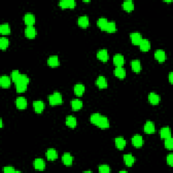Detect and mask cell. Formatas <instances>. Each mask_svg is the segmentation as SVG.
Instances as JSON below:
<instances>
[{"mask_svg":"<svg viewBox=\"0 0 173 173\" xmlns=\"http://www.w3.org/2000/svg\"><path fill=\"white\" fill-rule=\"evenodd\" d=\"M29 78L26 74H21L19 79L17 81L16 83H15L17 92L22 93L24 91H25L27 88V85L29 83Z\"/></svg>","mask_w":173,"mask_h":173,"instance_id":"cell-1","label":"cell"},{"mask_svg":"<svg viewBox=\"0 0 173 173\" xmlns=\"http://www.w3.org/2000/svg\"><path fill=\"white\" fill-rule=\"evenodd\" d=\"M48 100L51 106H57V105L62 104L63 101L62 94L56 91L48 97Z\"/></svg>","mask_w":173,"mask_h":173,"instance_id":"cell-2","label":"cell"},{"mask_svg":"<svg viewBox=\"0 0 173 173\" xmlns=\"http://www.w3.org/2000/svg\"><path fill=\"white\" fill-rule=\"evenodd\" d=\"M95 125L101 128H107L110 127V122L107 117L100 114Z\"/></svg>","mask_w":173,"mask_h":173,"instance_id":"cell-3","label":"cell"},{"mask_svg":"<svg viewBox=\"0 0 173 173\" xmlns=\"http://www.w3.org/2000/svg\"><path fill=\"white\" fill-rule=\"evenodd\" d=\"M33 105L34 110H35V112L37 113V114L41 113L45 108V103H44L43 101H41V100L35 101L33 102Z\"/></svg>","mask_w":173,"mask_h":173,"instance_id":"cell-4","label":"cell"},{"mask_svg":"<svg viewBox=\"0 0 173 173\" xmlns=\"http://www.w3.org/2000/svg\"><path fill=\"white\" fill-rule=\"evenodd\" d=\"M24 21L27 26H33L35 23V17L31 13H27L24 16Z\"/></svg>","mask_w":173,"mask_h":173,"instance_id":"cell-5","label":"cell"},{"mask_svg":"<svg viewBox=\"0 0 173 173\" xmlns=\"http://www.w3.org/2000/svg\"><path fill=\"white\" fill-rule=\"evenodd\" d=\"M97 57L100 61L103 62H106L109 58V55L107 49H101L98 51L97 53Z\"/></svg>","mask_w":173,"mask_h":173,"instance_id":"cell-6","label":"cell"},{"mask_svg":"<svg viewBox=\"0 0 173 173\" xmlns=\"http://www.w3.org/2000/svg\"><path fill=\"white\" fill-rule=\"evenodd\" d=\"M59 6L62 8H74L76 6V2L74 0H63L59 2Z\"/></svg>","mask_w":173,"mask_h":173,"instance_id":"cell-7","label":"cell"},{"mask_svg":"<svg viewBox=\"0 0 173 173\" xmlns=\"http://www.w3.org/2000/svg\"><path fill=\"white\" fill-rule=\"evenodd\" d=\"M130 37H131L132 43H133V45H140V43H141V40L143 39V38H142V35H141L140 33H137V32L132 33L131 34Z\"/></svg>","mask_w":173,"mask_h":173,"instance_id":"cell-8","label":"cell"},{"mask_svg":"<svg viewBox=\"0 0 173 173\" xmlns=\"http://www.w3.org/2000/svg\"><path fill=\"white\" fill-rule=\"evenodd\" d=\"M132 144L134 145L135 147H141L144 144V140L143 137H142L140 135H135L132 137Z\"/></svg>","mask_w":173,"mask_h":173,"instance_id":"cell-9","label":"cell"},{"mask_svg":"<svg viewBox=\"0 0 173 173\" xmlns=\"http://www.w3.org/2000/svg\"><path fill=\"white\" fill-rule=\"evenodd\" d=\"M34 167L37 171H43L45 168V162L42 158H36L34 161Z\"/></svg>","mask_w":173,"mask_h":173,"instance_id":"cell-10","label":"cell"},{"mask_svg":"<svg viewBox=\"0 0 173 173\" xmlns=\"http://www.w3.org/2000/svg\"><path fill=\"white\" fill-rule=\"evenodd\" d=\"M113 62L116 67L123 66L125 62L124 57L122 54L117 53L113 57Z\"/></svg>","mask_w":173,"mask_h":173,"instance_id":"cell-11","label":"cell"},{"mask_svg":"<svg viewBox=\"0 0 173 173\" xmlns=\"http://www.w3.org/2000/svg\"><path fill=\"white\" fill-rule=\"evenodd\" d=\"M25 36L29 39H34L37 35V31L33 26H27L25 30Z\"/></svg>","mask_w":173,"mask_h":173,"instance_id":"cell-12","label":"cell"},{"mask_svg":"<svg viewBox=\"0 0 173 173\" xmlns=\"http://www.w3.org/2000/svg\"><path fill=\"white\" fill-rule=\"evenodd\" d=\"M96 85L98 87L99 89H106L108 87V83L106 79L105 78V77L104 76H99L97 78V79L96 80Z\"/></svg>","mask_w":173,"mask_h":173,"instance_id":"cell-13","label":"cell"},{"mask_svg":"<svg viewBox=\"0 0 173 173\" xmlns=\"http://www.w3.org/2000/svg\"><path fill=\"white\" fill-rule=\"evenodd\" d=\"M144 132L147 134H153L155 133V125L153 122L147 121L144 125Z\"/></svg>","mask_w":173,"mask_h":173,"instance_id":"cell-14","label":"cell"},{"mask_svg":"<svg viewBox=\"0 0 173 173\" xmlns=\"http://www.w3.org/2000/svg\"><path fill=\"white\" fill-rule=\"evenodd\" d=\"M154 57L159 62H164L167 58L166 53L162 49H158L154 53Z\"/></svg>","mask_w":173,"mask_h":173,"instance_id":"cell-15","label":"cell"},{"mask_svg":"<svg viewBox=\"0 0 173 173\" xmlns=\"http://www.w3.org/2000/svg\"><path fill=\"white\" fill-rule=\"evenodd\" d=\"M78 25L81 26V28H87L89 25V19L87 16H80L78 19Z\"/></svg>","mask_w":173,"mask_h":173,"instance_id":"cell-16","label":"cell"},{"mask_svg":"<svg viewBox=\"0 0 173 173\" xmlns=\"http://www.w3.org/2000/svg\"><path fill=\"white\" fill-rule=\"evenodd\" d=\"M148 100L151 105H154V106H155V105H158L159 103H160V97L155 93L151 92L148 96Z\"/></svg>","mask_w":173,"mask_h":173,"instance_id":"cell-17","label":"cell"},{"mask_svg":"<svg viewBox=\"0 0 173 173\" xmlns=\"http://www.w3.org/2000/svg\"><path fill=\"white\" fill-rule=\"evenodd\" d=\"M126 140L123 137H118L115 139V145L116 147L120 150H123L126 147Z\"/></svg>","mask_w":173,"mask_h":173,"instance_id":"cell-18","label":"cell"},{"mask_svg":"<svg viewBox=\"0 0 173 173\" xmlns=\"http://www.w3.org/2000/svg\"><path fill=\"white\" fill-rule=\"evenodd\" d=\"M16 107L20 110L25 109L27 106V101L25 97H18L16 100Z\"/></svg>","mask_w":173,"mask_h":173,"instance_id":"cell-19","label":"cell"},{"mask_svg":"<svg viewBox=\"0 0 173 173\" xmlns=\"http://www.w3.org/2000/svg\"><path fill=\"white\" fill-rule=\"evenodd\" d=\"M140 47V49L142 51V52H148L149 50L150 49V47H151V44L150 41L147 39H143L141 40V43H140V45H139Z\"/></svg>","mask_w":173,"mask_h":173,"instance_id":"cell-20","label":"cell"},{"mask_svg":"<svg viewBox=\"0 0 173 173\" xmlns=\"http://www.w3.org/2000/svg\"><path fill=\"white\" fill-rule=\"evenodd\" d=\"M46 156L48 160L53 161L57 158V153L55 149L50 148L46 151Z\"/></svg>","mask_w":173,"mask_h":173,"instance_id":"cell-21","label":"cell"},{"mask_svg":"<svg viewBox=\"0 0 173 173\" xmlns=\"http://www.w3.org/2000/svg\"><path fill=\"white\" fill-rule=\"evenodd\" d=\"M114 74L118 79H123L126 77V70L123 66L116 67L114 70Z\"/></svg>","mask_w":173,"mask_h":173,"instance_id":"cell-22","label":"cell"},{"mask_svg":"<svg viewBox=\"0 0 173 173\" xmlns=\"http://www.w3.org/2000/svg\"><path fill=\"white\" fill-rule=\"evenodd\" d=\"M62 160L64 165L69 167V166H71L73 164V158L72 156V155H71L70 154L65 153V154H64L62 155Z\"/></svg>","mask_w":173,"mask_h":173,"instance_id":"cell-23","label":"cell"},{"mask_svg":"<svg viewBox=\"0 0 173 173\" xmlns=\"http://www.w3.org/2000/svg\"><path fill=\"white\" fill-rule=\"evenodd\" d=\"M0 85L2 88H8L11 85V79L10 78L6 75H3L0 78Z\"/></svg>","mask_w":173,"mask_h":173,"instance_id":"cell-24","label":"cell"},{"mask_svg":"<svg viewBox=\"0 0 173 173\" xmlns=\"http://www.w3.org/2000/svg\"><path fill=\"white\" fill-rule=\"evenodd\" d=\"M85 85L83 84L78 83L74 85V93H75V95L77 96H82L85 92Z\"/></svg>","mask_w":173,"mask_h":173,"instance_id":"cell-25","label":"cell"},{"mask_svg":"<svg viewBox=\"0 0 173 173\" xmlns=\"http://www.w3.org/2000/svg\"><path fill=\"white\" fill-rule=\"evenodd\" d=\"M66 126L70 128H75L77 124V121L76 118L74 117L73 116H71V115L68 116L66 118Z\"/></svg>","mask_w":173,"mask_h":173,"instance_id":"cell-26","label":"cell"},{"mask_svg":"<svg viewBox=\"0 0 173 173\" xmlns=\"http://www.w3.org/2000/svg\"><path fill=\"white\" fill-rule=\"evenodd\" d=\"M47 64H48V65L49 66L53 67V68L58 66L60 65L58 57H57V56H50L48 58V60H47Z\"/></svg>","mask_w":173,"mask_h":173,"instance_id":"cell-27","label":"cell"},{"mask_svg":"<svg viewBox=\"0 0 173 173\" xmlns=\"http://www.w3.org/2000/svg\"><path fill=\"white\" fill-rule=\"evenodd\" d=\"M124 163L128 167H131L135 163V158L132 154H127L124 155Z\"/></svg>","mask_w":173,"mask_h":173,"instance_id":"cell-28","label":"cell"},{"mask_svg":"<svg viewBox=\"0 0 173 173\" xmlns=\"http://www.w3.org/2000/svg\"><path fill=\"white\" fill-rule=\"evenodd\" d=\"M131 68L133 72L139 73L141 70V64L140 60H134L131 62Z\"/></svg>","mask_w":173,"mask_h":173,"instance_id":"cell-29","label":"cell"},{"mask_svg":"<svg viewBox=\"0 0 173 173\" xmlns=\"http://www.w3.org/2000/svg\"><path fill=\"white\" fill-rule=\"evenodd\" d=\"M71 107L74 111H77L81 109L83 107V102L79 99H74L71 101Z\"/></svg>","mask_w":173,"mask_h":173,"instance_id":"cell-30","label":"cell"},{"mask_svg":"<svg viewBox=\"0 0 173 173\" xmlns=\"http://www.w3.org/2000/svg\"><path fill=\"white\" fill-rule=\"evenodd\" d=\"M103 31L108 33H115L116 31V25L114 22H108Z\"/></svg>","mask_w":173,"mask_h":173,"instance_id":"cell-31","label":"cell"},{"mask_svg":"<svg viewBox=\"0 0 173 173\" xmlns=\"http://www.w3.org/2000/svg\"><path fill=\"white\" fill-rule=\"evenodd\" d=\"M160 137L163 140H165V139L171 137V128L169 127H163L161 128L160 130Z\"/></svg>","mask_w":173,"mask_h":173,"instance_id":"cell-32","label":"cell"},{"mask_svg":"<svg viewBox=\"0 0 173 173\" xmlns=\"http://www.w3.org/2000/svg\"><path fill=\"white\" fill-rule=\"evenodd\" d=\"M123 8L127 12H132L134 10V3L131 0L125 1L123 3Z\"/></svg>","mask_w":173,"mask_h":173,"instance_id":"cell-33","label":"cell"},{"mask_svg":"<svg viewBox=\"0 0 173 173\" xmlns=\"http://www.w3.org/2000/svg\"><path fill=\"white\" fill-rule=\"evenodd\" d=\"M10 31H11V30H10V27L8 23L2 24V25L0 26V33H1L2 35H9Z\"/></svg>","mask_w":173,"mask_h":173,"instance_id":"cell-34","label":"cell"},{"mask_svg":"<svg viewBox=\"0 0 173 173\" xmlns=\"http://www.w3.org/2000/svg\"><path fill=\"white\" fill-rule=\"evenodd\" d=\"M108 22V21L106 18H100L97 20V26H99V28L101 30H104V29L105 27H106Z\"/></svg>","mask_w":173,"mask_h":173,"instance_id":"cell-35","label":"cell"},{"mask_svg":"<svg viewBox=\"0 0 173 173\" xmlns=\"http://www.w3.org/2000/svg\"><path fill=\"white\" fill-rule=\"evenodd\" d=\"M9 45V40L6 37H2L0 39V48L2 50H5Z\"/></svg>","mask_w":173,"mask_h":173,"instance_id":"cell-36","label":"cell"},{"mask_svg":"<svg viewBox=\"0 0 173 173\" xmlns=\"http://www.w3.org/2000/svg\"><path fill=\"white\" fill-rule=\"evenodd\" d=\"M164 146L166 148L168 149V150H172L173 149V140L171 137L165 139Z\"/></svg>","mask_w":173,"mask_h":173,"instance_id":"cell-37","label":"cell"},{"mask_svg":"<svg viewBox=\"0 0 173 173\" xmlns=\"http://www.w3.org/2000/svg\"><path fill=\"white\" fill-rule=\"evenodd\" d=\"M21 75V74L19 73L18 70H13L12 73H11V78H12V81H13L14 83H16L17 81L19 79V78Z\"/></svg>","mask_w":173,"mask_h":173,"instance_id":"cell-38","label":"cell"},{"mask_svg":"<svg viewBox=\"0 0 173 173\" xmlns=\"http://www.w3.org/2000/svg\"><path fill=\"white\" fill-rule=\"evenodd\" d=\"M110 171V168L108 165L102 164L99 167V172L101 173H108Z\"/></svg>","mask_w":173,"mask_h":173,"instance_id":"cell-39","label":"cell"},{"mask_svg":"<svg viewBox=\"0 0 173 173\" xmlns=\"http://www.w3.org/2000/svg\"><path fill=\"white\" fill-rule=\"evenodd\" d=\"M3 172H8V173H13V172H21L20 171H16L14 168L12 167H6L3 168Z\"/></svg>","mask_w":173,"mask_h":173,"instance_id":"cell-40","label":"cell"},{"mask_svg":"<svg viewBox=\"0 0 173 173\" xmlns=\"http://www.w3.org/2000/svg\"><path fill=\"white\" fill-rule=\"evenodd\" d=\"M167 163L169 166L172 167V166H173V154H168L167 155Z\"/></svg>","mask_w":173,"mask_h":173,"instance_id":"cell-41","label":"cell"},{"mask_svg":"<svg viewBox=\"0 0 173 173\" xmlns=\"http://www.w3.org/2000/svg\"><path fill=\"white\" fill-rule=\"evenodd\" d=\"M168 80H169V82H170L172 84V81H173V73L172 72H171L170 73H169Z\"/></svg>","mask_w":173,"mask_h":173,"instance_id":"cell-42","label":"cell"},{"mask_svg":"<svg viewBox=\"0 0 173 173\" xmlns=\"http://www.w3.org/2000/svg\"><path fill=\"white\" fill-rule=\"evenodd\" d=\"M0 127H1V128L3 127V120H2V118L0 119Z\"/></svg>","mask_w":173,"mask_h":173,"instance_id":"cell-43","label":"cell"},{"mask_svg":"<svg viewBox=\"0 0 173 173\" xmlns=\"http://www.w3.org/2000/svg\"><path fill=\"white\" fill-rule=\"evenodd\" d=\"M119 172H127V171H119Z\"/></svg>","mask_w":173,"mask_h":173,"instance_id":"cell-44","label":"cell"},{"mask_svg":"<svg viewBox=\"0 0 173 173\" xmlns=\"http://www.w3.org/2000/svg\"><path fill=\"white\" fill-rule=\"evenodd\" d=\"M85 172H92L91 171H85Z\"/></svg>","mask_w":173,"mask_h":173,"instance_id":"cell-45","label":"cell"}]
</instances>
